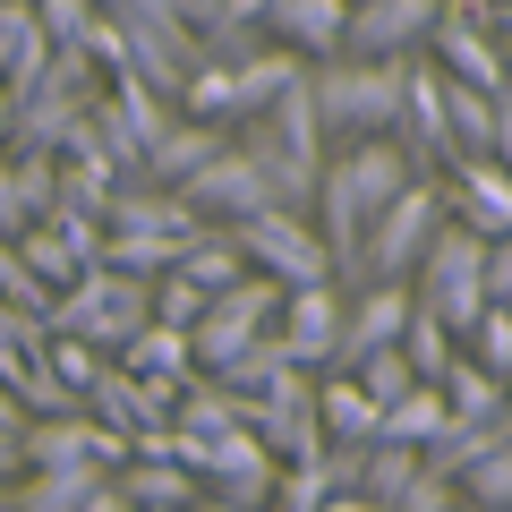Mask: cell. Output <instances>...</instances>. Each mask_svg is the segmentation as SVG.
<instances>
[{
    "label": "cell",
    "mask_w": 512,
    "mask_h": 512,
    "mask_svg": "<svg viewBox=\"0 0 512 512\" xmlns=\"http://www.w3.org/2000/svg\"><path fill=\"white\" fill-rule=\"evenodd\" d=\"M402 69L410 60H316L308 69V103H316V128L342 137V146H367V137H393L402 120Z\"/></svg>",
    "instance_id": "7a4b0ae2"
},
{
    "label": "cell",
    "mask_w": 512,
    "mask_h": 512,
    "mask_svg": "<svg viewBox=\"0 0 512 512\" xmlns=\"http://www.w3.org/2000/svg\"><path fill=\"white\" fill-rule=\"evenodd\" d=\"M77 52L94 60V77H103V86H111V77H128V35H120V26L103 18V9H94V26L77 35Z\"/></svg>",
    "instance_id": "f35d334b"
},
{
    "label": "cell",
    "mask_w": 512,
    "mask_h": 512,
    "mask_svg": "<svg viewBox=\"0 0 512 512\" xmlns=\"http://www.w3.org/2000/svg\"><path fill=\"white\" fill-rule=\"evenodd\" d=\"M0 308L35 316V325H43V308H52V291H43V282H35V274L18 265V248H9V239H0Z\"/></svg>",
    "instance_id": "74e56055"
},
{
    "label": "cell",
    "mask_w": 512,
    "mask_h": 512,
    "mask_svg": "<svg viewBox=\"0 0 512 512\" xmlns=\"http://www.w3.org/2000/svg\"><path fill=\"white\" fill-rule=\"evenodd\" d=\"M9 248H18V265L43 282V291H69V282L86 274V265H77V248H69V231H60L52 214H43V222H26V231L9 239Z\"/></svg>",
    "instance_id": "d4e9b609"
},
{
    "label": "cell",
    "mask_w": 512,
    "mask_h": 512,
    "mask_svg": "<svg viewBox=\"0 0 512 512\" xmlns=\"http://www.w3.org/2000/svg\"><path fill=\"white\" fill-rule=\"evenodd\" d=\"M504 444H512V410H504Z\"/></svg>",
    "instance_id": "c3c4849f"
},
{
    "label": "cell",
    "mask_w": 512,
    "mask_h": 512,
    "mask_svg": "<svg viewBox=\"0 0 512 512\" xmlns=\"http://www.w3.org/2000/svg\"><path fill=\"white\" fill-rule=\"evenodd\" d=\"M487 299L512 308V239H487Z\"/></svg>",
    "instance_id": "7bdbcfd3"
},
{
    "label": "cell",
    "mask_w": 512,
    "mask_h": 512,
    "mask_svg": "<svg viewBox=\"0 0 512 512\" xmlns=\"http://www.w3.org/2000/svg\"><path fill=\"white\" fill-rule=\"evenodd\" d=\"M410 487H419V444H367L359 453V487L350 495H367L376 512H393Z\"/></svg>",
    "instance_id": "484cf974"
},
{
    "label": "cell",
    "mask_w": 512,
    "mask_h": 512,
    "mask_svg": "<svg viewBox=\"0 0 512 512\" xmlns=\"http://www.w3.org/2000/svg\"><path fill=\"white\" fill-rule=\"evenodd\" d=\"M9 393H18V410H26V419H77V410H86V402H77V393H69V384H60L43 359H26V376L9 384Z\"/></svg>",
    "instance_id": "8d00e7d4"
},
{
    "label": "cell",
    "mask_w": 512,
    "mask_h": 512,
    "mask_svg": "<svg viewBox=\"0 0 512 512\" xmlns=\"http://www.w3.org/2000/svg\"><path fill=\"white\" fill-rule=\"evenodd\" d=\"M222 146H231V128H205V120H171V128H163V146L146 154V180H154V188H180V180H197V171L214 163Z\"/></svg>",
    "instance_id": "ffe728a7"
},
{
    "label": "cell",
    "mask_w": 512,
    "mask_h": 512,
    "mask_svg": "<svg viewBox=\"0 0 512 512\" xmlns=\"http://www.w3.org/2000/svg\"><path fill=\"white\" fill-rule=\"evenodd\" d=\"M120 376H137V384H154L163 402H180L188 384H197V359H188V333H171V325H146L137 342L120 350Z\"/></svg>",
    "instance_id": "e0dca14e"
},
{
    "label": "cell",
    "mask_w": 512,
    "mask_h": 512,
    "mask_svg": "<svg viewBox=\"0 0 512 512\" xmlns=\"http://www.w3.org/2000/svg\"><path fill=\"white\" fill-rule=\"evenodd\" d=\"M461 504L470 512H512V444H495L487 461H478V470H461Z\"/></svg>",
    "instance_id": "d590c367"
},
{
    "label": "cell",
    "mask_w": 512,
    "mask_h": 512,
    "mask_svg": "<svg viewBox=\"0 0 512 512\" xmlns=\"http://www.w3.org/2000/svg\"><path fill=\"white\" fill-rule=\"evenodd\" d=\"M393 146L410 154L419 180H444L453 137H444V69H436V60H410V69H402V120H393Z\"/></svg>",
    "instance_id": "9c48e42d"
},
{
    "label": "cell",
    "mask_w": 512,
    "mask_h": 512,
    "mask_svg": "<svg viewBox=\"0 0 512 512\" xmlns=\"http://www.w3.org/2000/svg\"><path fill=\"white\" fill-rule=\"evenodd\" d=\"M231 248L248 256V274L282 282V291H308V282H333V256H325V239L308 231V214H282V205H265V214L231 222Z\"/></svg>",
    "instance_id": "52a82bcc"
},
{
    "label": "cell",
    "mask_w": 512,
    "mask_h": 512,
    "mask_svg": "<svg viewBox=\"0 0 512 512\" xmlns=\"http://www.w3.org/2000/svg\"><path fill=\"white\" fill-rule=\"evenodd\" d=\"M461 359L487 367V376H512V308H495V299H487V316L461 333Z\"/></svg>",
    "instance_id": "d6a6232c"
},
{
    "label": "cell",
    "mask_w": 512,
    "mask_h": 512,
    "mask_svg": "<svg viewBox=\"0 0 512 512\" xmlns=\"http://www.w3.org/2000/svg\"><path fill=\"white\" fill-rule=\"evenodd\" d=\"M436 427H444V393H436V384H410L402 402L376 419V444H427Z\"/></svg>",
    "instance_id": "f546056e"
},
{
    "label": "cell",
    "mask_w": 512,
    "mask_h": 512,
    "mask_svg": "<svg viewBox=\"0 0 512 512\" xmlns=\"http://www.w3.org/2000/svg\"><path fill=\"white\" fill-rule=\"evenodd\" d=\"M197 316H205V291H197V282H180V274H163V282H154V325L188 333Z\"/></svg>",
    "instance_id": "ab89813d"
},
{
    "label": "cell",
    "mask_w": 512,
    "mask_h": 512,
    "mask_svg": "<svg viewBox=\"0 0 512 512\" xmlns=\"http://www.w3.org/2000/svg\"><path fill=\"white\" fill-rule=\"evenodd\" d=\"M342 26H350V0H274L265 9V35H274V52L291 60H342Z\"/></svg>",
    "instance_id": "9a60e30c"
},
{
    "label": "cell",
    "mask_w": 512,
    "mask_h": 512,
    "mask_svg": "<svg viewBox=\"0 0 512 512\" xmlns=\"http://www.w3.org/2000/svg\"><path fill=\"white\" fill-rule=\"evenodd\" d=\"M146 325H154V282H128V274H111V265H86V274H77L69 291H52V308H43V333H77V342H94L103 359H120Z\"/></svg>",
    "instance_id": "3957f363"
},
{
    "label": "cell",
    "mask_w": 512,
    "mask_h": 512,
    "mask_svg": "<svg viewBox=\"0 0 512 512\" xmlns=\"http://www.w3.org/2000/svg\"><path fill=\"white\" fill-rule=\"evenodd\" d=\"M350 384H359V393H367V402H376V410H393V402H402V393H410V384H419V376H410L402 342H393V350H367V359L350 367Z\"/></svg>",
    "instance_id": "e575fe53"
},
{
    "label": "cell",
    "mask_w": 512,
    "mask_h": 512,
    "mask_svg": "<svg viewBox=\"0 0 512 512\" xmlns=\"http://www.w3.org/2000/svg\"><path fill=\"white\" fill-rule=\"evenodd\" d=\"M495 52H504V77H512V0H495Z\"/></svg>",
    "instance_id": "bcb514c9"
},
{
    "label": "cell",
    "mask_w": 512,
    "mask_h": 512,
    "mask_svg": "<svg viewBox=\"0 0 512 512\" xmlns=\"http://www.w3.org/2000/svg\"><path fill=\"white\" fill-rule=\"evenodd\" d=\"M274 316H282V282H265V274H239L231 291H214L205 316L188 325V359H197V376H214V367H231L239 350H256L265 333H274Z\"/></svg>",
    "instance_id": "5b68a950"
},
{
    "label": "cell",
    "mask_w": 512,
    "mask_h": 512,
    "mask_svg": "<svg viewBox=\"0 0 512 512\" xmlns=\"http://www.w3.org/2000/svg\"><path fill=\"white\" fill-rule=\"evenodd\" d=\"M393 512H461V495L444 487V478H427V470H419V487H410V495H402Z\"/></svg>",
    "instance_id": "b9f144b4"
},
{
    "label": "cell",
    "mask_w": 512,
    "mask_h": 512,
    "mask_svg": "<svg viewBox=\"0 0 512 512\" xmlns=\"http://www.w3.org/2000/svg\"><path fill=\"white\" fill-rule=\"evenodd\" d=\"M9 111H18V103H9V86H0V146H9Z\"/></svg>",
    "instance_id": "7dc6e473"
},
{
    "label": "cell",
    "mask_w": 512,
    "mask_h": 512,
    "mask_svg": "<svg viewBox=\"0 0 512 512\" xmlns=\"http://www.w3.org/2000/svg\"><path fill=\"white\" fill-rule=\"evenodd\" d=\"M180 120V111L163 103V94L146 86V77H111L103 94L86 103V128H94V146L111 154V163L128 171V180H146V154L163 146V128Z\"/></svg>",
    "instance_id": "8992f818"
},
{
    "label": "cell",
    "mask_w": 512,
    "mask_h": 512,
    "mask_svg": "<svg viewBox=\"0 0 512 512\" xmlns=\"http://www.w3.org/2000/svg\"><path fill=\"white\" fill-rule=\"evenodd\" d=\"M410 308L419 316H436L444 333H470L478 316H487V239L478 231H461V222H444L436 239H427V256H419V274H410Z\"/></svg>",
    "instance_id": "277c9868"
},
{
    "label": "cell",
    "mask_w": 512,
    "mask_h": 512,
    "mask_svg": "<svg viewBox=\"0 0 512 512\" xmlns=\"http://www.w3.org/2000/svg\"><path fill=\"white\" fill-rule=\"evenodd\" d=\"M103 265L128 282H163L180 265V239H154V231H103Z\"/></svg>",
    "instance_id": "83f0119b"
},
{
    "label": "cell",
    "mask_w": 512,
    "mask_h": 512,
    "mask_svg": "<svg viewBox=\"0 0 512 512\" xmlns=\"http://www.w3.org/2000/svg\"><path fill=\"white\" fill-rule=\"evenodd\" d=\"M274 342L299 376H333V342H342V291L333 282H308V291H282Z\"/></svg>",
    "instance_id": "30bf717a"
},
{
    "label": "cell",
    "mask_w": 512,
    "mask_h": 512,
    "mask_svg": "<svg viewBox=\"0 0 512 512\" xmlns=\"http://www.w3.org/2000/svg\"><path fill=\"white\" fill-rule=\"evenodd\" d=\"M325 495H342V487H333L325 453H316V461H291V470L274 478V504L265 512H325Z\"/></svg>",
    "instance_id": "836d02e7"
},
{
    "label": "cell",
    "mask_w": 512,
    "mask_h": 512,
    "mask_svg": "<svg viewBox=\"0 0 512 512\" xmlns=\"http://www.w3.org/2000/svg\"><path fill=\"white\" fill-rule=\"evenodd\" d=\"M436 393H444V419H453V427H495V419H504V376H487V367H470V359L444 367Z\"/></svg>",
    "instance_id": "603a6c76"
},
{
    "label": "cell",
    "mask_w": 512,
    "mask_h": 512,
    "mask_svg": "<svg viewBox=\"0 0 512 512\" xmlns=\"http://www.w3.org/2000/svg\"><path fill=\"white\" fill-rule=\"evenodd\" d=\"M180 197H188V214H197V222H214V231H231V222L265 214V205H274V188H265V171H256V163H248L239 146H222L214 163L197 171V180H180Z\"/></svg>",
    "instance_id": "8fae6325"
},
{
    "label": "cell",
    "mask_w": 512,
    "mask_h": 512,
    "mask_svg": "<svg viewBox=\"0 0 512 512\" xmlns=\"http://www.w3.org/2000/svg\"><path fill=\"white\" fill-rule=\"evenodd\" d=\"M427 26H436V0H350L342 52L350 60H410V52H427Z\"/></svg>",
    "instance_id": "7c38bea8"
},
{
    "label": "cell",
    "mask_w": 512,
    "mask_h": 512,
    "mask_svg": "<svg viewBox=\"0 0 512 512\" xmlns=\"http://www.w3.org/2000/svg\"><path fill=\"white\" fill-rule=\"evenodd\" d=\"M299 77H308V60L274 52V43H265V52H248V60H231V103H239V128H248L256 111L274 103V94H291Z\"/></svg>",
    "instance_id": "7402d4cb"
},
{
    "label": "cell",
    "mask_w": 512,
    "mask_h": 512,
    "mask_svg": "<svg viewBox=\"0 0 512 512\" xmlns=\"http://www.w3.org/2000/svg\"><path fill=\"white\" fill-rule=\"evenodd\" d=\"M487 163H495V171L512 180V86L495 94V146H487Z\"/></svg>",
    "instance_id": "ee69618b"
},
{
    "label": "cell",
    "mask_w": 512,
    "mask_h": 512,
    "mask_svg": "<svg viewBox=\"0 0 512 512\" xmlns=\"http://www.w3.org/2000/svg\"><path fill=\"white\" fill-rule=\"evenodd\" d=\"M239 154H248L256 171H265V188H274L282 214H308L316 205V171H325V128H316V103H308V77H299L291 94H274V103L256 111L248 128L231 137Z\"/></svg>",
    "instance_id": "6da1fadb"
},
{
    "label": "cell",
    "mask_w": 512,
    "mask_h": 512,
    "mask_svg": "<svg viewBox=\"0 0 512 512\" xmlns=\"http://www.w3.org/2000/svg\"><path fill=\"white\" fill-rule=\"evenodd\" d=\"M214 9H222V0H171V18H180L197 43H205V26H214Z\"/></svg>",
    "instance_id": "f6af8a7d"
},
{
    "label": "cell",
    "mask_w": 512,
    "mask_h": 512,
    "mask_svg": "<svg viewBox=\"0 0 512 512\" xmlns=\"http://www.w3.org/2000/svg\"><path fill=\"white\" fill-rule=\"evenodd\" d=\"M26 222H35V214H26V197H18V171H9V154H0V239H18Z\"/></svg>",
    "instance_id": "60d3db41"
},
{
    "label": "cell",
    "mask_w": 512,
    "mask_h": 512,
    "mask_svg": "<svg viewBox=\"0 0 512 512\" xmlns=\"http://www.w3.org/2000/svg\"><path fill=\"white\" fill-rule=\"evenodd\" d=\"M495 444H504V419H495V427H453V419H444L436 436L419 444V470H427V478H444V487H461V470H478Z\"/></svg>",
    "instance_id": "cb8c5ba5"
},
{
    "label": "cell",
    "mask_w": 512,
    "mask_h": 512,
    "mask_svg": "<svg viewBox=\"0 0 512 512\" xmlns=\"http://www.w3.org/2000/svg\"><path fill=\"white\" fill-rule=\"evenodd\" d=\"M111 478H120V495L137 512H188L197 504V478H188L180 461H128V470H111Z\"/></svg>",
    "instance_id": "4316f807"
},
{
    "label": "cell",
    "mask_w": 512,
    "mask_h": 512,
    "mask_svg": "<svg viewBox=\"0 0 512 512\" xmlns=\"http://www.w3.org/2000/svg\"><path fill=\"white\" fill-rule=\"evenodd\" d=\"M436 188H444V222H461L478 239H512V180L495 163H453Z\"/></svg>",
    "instance_id": "5bb4252c"
},
{
    "label": "cell",
    "mask_w": 512,
    "mask_h": 512,
    "mask_svg": "<svg viewBox=\"0 0 512 512\" xmlns=\"http://www.w3.org/2000/svg\"><path fill=\"white\" fill-rule=\"evenodd\" d=\"M410 325V282H367L359 299H342V342H333V376L367 359V350H393Z\"/></svg>",
    "instance_id": "4fadbf2b"
},
{
    "label": "cell",
    "mask_w": 512,
    "mask_h": 512,
    "mask_svg": "<svg viewBox=\"0 0 512 512\" xmlns=\"http://www.w3.org/2000/svg\"><path fill=\"white\" fill-rule=\"evenodd\" d=\"M325 171H333V180H342V197L359 205L367 222H376V214H384V205H393V197H402L410 180H419V171H410V154L393 146V137H367V146H350L342 163H325Z\"/></svg>",
    "instance_id": "2e32d148"
},
{
    "label": "cell",
    "mask_w": 512,
    "mask_h": 512,
    "mask_svg": "<svg viewBox=\"0 0 512 512\" xmlns=\"http://www.w3.org/2000/svg\"><path fill=\"white\" fill-rule=\"evenodd\" d=\"M376 419H384V410L367 402L350 376H316V427H325V444H350V453H367V444H376Z\"/></svg>",
    "instance_id": "44dd1931"
},
{
    "label": "cell",
    "mask_w": 512,
    "mask_h": 512,
    "mask_svg": "<svg viewBox=\"0 0 512 512\" xmlns=\"http://www.w3.org/2000/svg\"><path fill=\"white\" fill-rule=\"evenodd\" d=\"M35 359H43V367H52V376H60V384H69L77 402H86L94 384H103V376H111V359H103V350H94V342H77V333H52V342H43V350H35Z\"/></svg>",
    "instance_id": "4dcf8cb0"
},
{
    "label": "cell",
    "mask_w": 512,
    "mask_h": 512,
    "mask_svg": "<svg viewBox=\"0 0 512 512\" xmlns=\"http://www.w3.org/2000/svg\"><path fill=\"white\" fill-rule=\"evenodd\" d=\"M402 359H410V376H419V384H436L444 367L461 359V342L436 325V316H419V308H410V325H402Z\"/></svg>",
    "instance_id": "1f68e13d"
},
{
    "label": "cell",
    "mask_w": 512,
    "mask_h": 512,
    "mask_svg": "<svg viewBox=\"0 0 512 512\" xmlns=\"http://www.w3.org/2000/svg\"><path fill=\"white\" fill-rule=\"evenodd\" d=\"M436 231H444V188L436 180H410L402 197L367 222V282H410Z\"/></svg>",
    "instance_id": "ba28073f"
},
{
    "label": "cell",
    "mask_w": 512,
    "mask_h": 512,
    "mask_svg": "<svg viewBox=\"0 0 512 512\" xmlns=\"http://www.w3.org/2000/svg\"><path fill=\"white\" fill-rule=\"evenodd\" d=\"M171 274H180V282H197V291L214 299V291H231V282L248 274V256L231 248V231H205L197 248H180V265H171Z\"/></svg>",
    "instance_id": "f1b7e54d"
},
{
    "label": "cell",
    "mask_w": 512,
    "mask_h": 512,
    "mask_svg": "<svg viewBox=\"0 0 512 512\" xmlns=\"http://www.w3.org/2000/svg\"><path fill=\"white\" fill-rule=\"evenodd\" d=\"M86 419H103V427H120V436H146V427H171V402L154 393V384H137V376H120V359H111V376L86 393Z\"/></svg>",
    "instance_id": "ac0fdd59"
},
{
    "label": "cell",
    "mask_w": 512,
    "mask_h": 512,
    "mask_svg": "<svg viewBox=\"0 0 512 512\" xmlns=\"http://www.w3.org/2000/svg\"><path fill=\"white\" fill-rule=\"evenodd\" d=\"M111 470H94V461H60V470H26L18 487H9V504L0 512H86V495L103 487Z\"/></svg>",
    "instance_id": "d6986e66"
}]
</instances>
